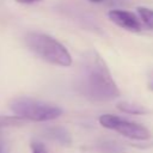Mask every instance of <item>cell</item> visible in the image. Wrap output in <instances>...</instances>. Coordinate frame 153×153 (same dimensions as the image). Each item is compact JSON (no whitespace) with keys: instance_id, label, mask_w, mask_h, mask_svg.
Returning <instances> with one entry per match:
<instances>
[{"instance_id":"6da1fadb","label":"cell","mask_w":153,"mask_h":153,"mask_svg":"<svg viewBox=\"0 0 153 153\" xmlns=\"http://www.w3.org/2000/svg\"><path fill=\"white\" fill-rule=\"evenodd\" d=\"M75 87L92 102H110L121 94L105 61L96 50H88L81 59Z\"/></svg>"},{"instance_id":"7a4b0ae2","label":"cell","mask_w":153,"mask_h":153,"mask_svg":"<svg viewBox=\"0 0 153 153\" xmlns=\"http://www.w3.org/2000/svg\"><path fill=\"white\" fill-rule=\"evenodd\" d=\"M24 39L31 51L51 65L68 67L73 62L65 45L47 33L31 31L25 35Z\"/></svg>"},{"instance_id":"3957f363","label":"cell","mask_w":153,"mask_h":153,"mask_svg":"<svg viewBox=\"0 0 153 153\" xmlns=\"http://www.w3.org/2000/svg\"><path fill=\"white\" fill-rule=\"evenodd\" d=\"M10 109L17 116L35 122L51 121L62 115V109L60 106L30 97L13 98L10 102Z\"/></svg>"},{"instance_id":"277c9868","label":"cell","mask_w":153,"mask_h":153,"mask_svg":"<svg viewBox=\"0 0 153 153\" xmlns=\"http://www.w3.org/2000/svg\"><path fill=\"white\" fill-rule=\"evenodd\" d=\"M99 124L106 129L115 130L118 134L131 139V140H139V141H145L151 137L149 130L143 127L140 123L131 122L128 120H124L122 117L111 115V114H104L99 118Z\"/></svg>"},{"instance_id":"5b68a950","label":"cell","mask_w":153,"mask_h":153,"mask_svg":"<svg viewBox=\"0 0 153 153\" xmlns=\"http://www.w3.org/2000/svg\"><path fill=\"white\" fill-rule=\"evenodd\" d=\"M109 19L115 23L117 26L131 31V32H140L142 30L140 20L133 12L124 11V10H111L108 13Z\"/></svg>"},{"instance_id":"8992f818","label":"cell","mask_w":153,"mask_h":153,"mask_svg":"<svg viewBox=\"0 0 153 153\" xmlns=\"http://www.w3.org/2000/svg\"><path fill=\"white\" fill-rule=\"evenodd\" d=\"M47 136H49L50 139H53L60 143H63V145H68L72 141L69 133L65 128H61V127L48 128L47 129Z\"/></svg>"},{"instance_id":"52a82bcc","label":"cell","mask_w":153,"mask_h":153,"mask_svg":"<svg viewBox=\"0 0 153 153\" xmlns=\"http://www.w3.org/2000/svg\"><path fill=\"white\" fill-rule=\"evenodd\" d=\"M117 109L126 114H130V115H143L148 112L143 106L130 103V102H120L117 104Z\"/></svg>"},{"instance_id":"ba28073f","label":"cell","mask_w":153,"mask_h":153,"mask_svg":"<svg viewBox=\"0 0 153 153\" xmlns=\"http://www.w3.org/2000/svg\"><path fill=\"white\" fill-rule=\"evenodd\" d=\"M136 10H137V13H139L142 23L146 26L153 29V10H149V8L142 7V6H139Z\"/></svg>"},{"instance_id":"9c48e42d","label":"cell","mask_w":153,"mask_h":153,"mask_svg":"<svg viewBox=\"0 0 153 153\" xmlns=\"http://www.w3.org/2000/svg\"><path fill=\"white\" fill-rule=\"evenodd\" d=\"M25 123V120L19 116H0V128L2 127H13L22 126Z\"/></svg>"},{"instance_id":"30bf717a","label":"cell","mask_w":153,"mask_h":153,"mask_svg":"<svg viewBox=\"0 0 153 153\" xmlns=\"http://www.w3.org/2000/svg\"><path fill=\"white\" fill-rule=\"evenodd\" d=\"M31 153H48L45 146L39 141L31 142Z\"/></svg>"},{"instance_id":"8fae6325","label":"cell","mask_w":153,"mask_h":153,"mask_svg":"<svg viewBox=\"0 0 153 153\" xmlns=\"http://www.w3.org/2000/svg\"><path fill=\"white\" fill-rule=\"evenodd\" d=\"M17 2L19 4H33V2H37V1H41V0H16Z\"/></svg>"},{"instance_id":"7c38bea8","label":"cell","mask_w":153,"mask_h":153,"mask_svg":"<svg viewBox=\"0 0 153 153\" xmlns=\"http://www.w3.org/2000/svg\"><path fill=\"white\" fill-rule=\"evenodd\" d=\"M148 88H149L151 91H153V82H149V84H148Z\"/></svg>"},{"instance_id":"4fadbf2b","label":"cell","mask_w":153,"mask_h":153,"mask_svg":"<svg viewBox=\"0 0 153 153\" xmlns=\"http://www.w3.org/2000/svg\"><path fill=\"white\" fill-rule=\"evenodd\" d=\"M91 2H102L103 0H90Z\"/></svg>"},{"instance_id":"5bb4252c","label":"cell","mask_w":153,"mask_h":153,"mask_svg":"<svg viewBox=\"0 0 153 153\" xmlns=\"http://www.w3.org/2000/svg\"><path fill=\"white\" fill-rule=\"evenodd\" d=\"M0 153H1V146H0Z\"/></svg>"}]
</instances>
